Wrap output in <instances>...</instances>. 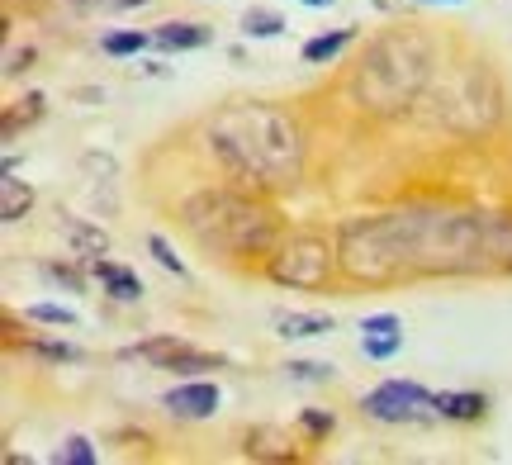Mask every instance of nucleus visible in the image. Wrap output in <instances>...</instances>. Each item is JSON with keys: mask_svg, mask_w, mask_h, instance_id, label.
Segmentation results:
<instances>
[{"mask_svg": "<svg viewBox=\"0 0 512 465\" xmlns=\"http://www.w3.org/2000/svg\"><path fill=\"white\" fill-rule=\"evenodd\" d=\"M204 143L214 152V162L228 171V181L252 195L290 190L304 176L299 124L266 100H238V105H223L219 114H209Z\"/></svg>", "mask_w": 512, "mask_h": 465, "instance_id": "1", "label": "nucleus"}, {"mask_svg": "<svg viewBox=\"0 0 512 465\" xmlns=\"http://www.w3.org/2000/svg\"><path fill=\"white\" fill-rule=\"evenodd\" d=\"M437 72V48L418 29H384L366 43V53L351 76L356 105L375 119H394L408 105H418V95L432 86Z\"/></svg>", "mask_w": 512, "mask_h": 465, "instance_id": "2", "label": "nucleus"}, {"mask_svg": "<svg viewBox=\"0 0 512 465\" xmlns=\"http://www.w3.org/2000/svg\"><path fill=\"white\" fill-rule=\"evenodd\" d=\"M181 228L200 242L204 252H219V257H271L285 228L261 195L238 186L223 190H200L181 205Z\"/></svg>", "mask_w": 512, "mask_h": 465, "instance_id": "3", "label": "nucleus"}, {"mask_svg": "<svg viewBox=\"0 0 512 465\" xmlns=\"http://www.w3.org/2000/svg\"><path fill=\"white\" fill-rule=\"evenodd\" d=\"M337 261L356 285H394L418 276L413 266V209L361 214L337 228Z\"/></svg>", "mask_w": 512, "mask_h": 465, "instance_id": "4", "label": "nucleus"}, {"mask_svg": "<svg viewBox=\"0 0 512 465\" xmlns=\"http://www.w3.org/2000/svg\"><path fill=\"white\" fill-rule=\"evenodd\" d=\"M503 119V86L489 62H460L432 81V124L475 138Z\"/></svg>", "mask_w": 512, "mask_h": 465, "instance_id": "5", "label": "nucleus"}, {"mask_svg": "<svg viewBox=\"0 0 512 465\" xmlns=\"http://www.w3.org/2000/svg\"><path fill=\"white\" fill-rule=\"evenodd\" d=\"M337 247L323 233H290L280 238V247L271 252V280L275 285H290V290H323L337 276Z\"/></svg>", "mask_w": 512, "mask_h": 465, "instance_id": "6", "label": "nucleus"}, {"mask_svg": "<svg viewBox=\"0 0 512 465\" xmlns=\"http://www.w3.org/2000/svg\"><path fill=\"white\" fill-rule=\"evenodd\" d=\"M432 409V394L418 380H384L361 399V413L375 423H422Z\"/></svg>", "mask_w": 512, "mask_h": 465, "instance_id": "7", "label": "nucleus"}, {"mask_svg": "<svg viewBox=\"0 0 512 465\" xmlns=\"http://www.w3.org/2000/svg\"><path fill=\"white\" fill-rule=\"evenodd\" d=\"M119 361H138V366H157V371H219V356L190 347L185 337H147V342H133L119 352Z\"/></svg>", "mask_w": 512, "mask_h": 465, "instance_id": "8", "label": "nucleus"}, {"mask_svg": "<svg viewBox=\"0 0 512 465\" xmlns=\"http://www.w3.org/2000/svg\"><path fill=\"white\" fill-rule=\"evenodd\" d=\"M162 409L171 413V418H181V423L214 418V413H219V385H209V380H185V385L162 394Z\"/></svg>", "mask_w": 512, "mask_h": 465, "instance_id": "9", "label": "nucleus"}, {"mask_svg": "<svg viewBox=\"0 0 512 465\" xmlns=\"http://www.w3.org/2000/svg\"><path fill=\"white\" fill-rule=\"evenodd\" d=\"M57 233L67 238L76 261H95V257L110 252V238H105L100 224H86V219H72V214H57Z\"/></svg>", "mask_w": 512, "mask_h": 465, "instance_id": "10", "label": "nucleus"}, {"mask_svg": "<svg viewBox=\"0 0 512 465\" xmlns=\"http://www.w3.org/2000/svg\"><path fill=\"white\" fill-rule=\"evenodd\" d=\"M86 266H91V276L105 285L110 299H119V304H138V299H143L138 271H128V266H119V261H110V257H95V261H86Z\"/></svg>", "mask_w": 512, "mask_h": 465, "instance_id": "11", "label": "nucleus"}, {"mask_svg": "<svg viewBox=\"0 0 512 465\" xmlns=\"http://www.w3.org/2000/svg\"><path fill=\"white\" fill-rule=\"evenodd\" d=\"M152 38H157V48H166V53H190V48H204V43L214 38V29H209V24H185V19H171V24H157Z\"/></svg>", "mask_w": 512, "mask_h": 465, "instance_id": "12", "label": "nucleus"}, {"mask_svg": "<svg viewBox=\"0 0 512 465\" xmlns=\"http://www.w3.org/2000/svg\"><path fill=\"white\" fill-rule=\"evenodd\" d=\"M484 409H489V399H484V394H451V390L432 394V413L451 418V423H479Z\"/></svg>", "mask_w": 512, "mask_h": 465, "instance_id": "13", "label": "nucleus"}, {"mask_svg": "<svg viewBox=\"0 0 512 465\" xmlns=\"http://www.w3.org/2000/svg\"><path fill=\"white\" fill-rule=\"evenodd\" d=\"M484 247H489V266L512 271V219L508 214H484Z\"/></svg>", "mask_w": 512, "mask_h": 465, "instance_id": "14", "label": "nucleus"}, {"mask_svg": "<svg viewBox=\"0 0 512 465\" xmlns=\"http://www.w3.org/2000/svg\"><path fill=\"white\" fill-rule=\"evenodd\" d=\"M275 333L285 337V342L323 337V333H332V314H299V309H290V314H275Z\"/></svg>", "mask_w": 512, "mask_h": 465, "instance_id": "15", "label": "nucleus"}, {"mask_svg": "<svg viewBox=\"0 0 512 465\" xmlns=\"http://www.w3.org/2000/svg\"><path fill=\"white\" fill-rule=\"evenodd\" d=\"M242 451H247V456H256V461H294L290 437H285V432H275V428H252Z\"/></svg>", "mask_w": 512, "mask_h": 465, "instance_id": "16", "label": "nucleus"}, {"mask_svg": "<svg viewBox=\"0 0 512 465\" xmlns=\"http://www.w3.org/2000/svg\"><path fill=\"white\" fill-rule=\"evenodd\" d=\"M29 209H34V186H24V181H15V171H5V181H0V219L19 224Z\"/></svg>", "mask_w": 512, "mask_h": 465, "instance_id": "17", "label": "nucleus"}, {"mask_svg": "<svg viewBox=\"0 0 512 465\" xmlns=\"http://www.w3.org/2000/svg\"><path fill=\"white\" fill-rule=\"evenodd\" d=\"M351 38H356V29H332V34L309 38V43H304V62H309V67H323V62H332L342 48H351Z\"/></svg>", "mask_w": 512, "mask_h": 465, "instance_id": "18", "label": "nucleus"}, {"mask_svg": "<svg viewBox=\"0 0 512 465\" xmlns=\"http://www.w3.org/2000/svg\"><path fill=\"white\" fill-rule=\"evenodd\" d=\"M43 119V95H24V100H15V105H5V143H15L19 129H29V124H38Z\"/></svg>", "mask_w": 512, "mask_h": 465, "instance_id": "19", "label": "nucleus"}, {"mask_svg": "<svg viewBox=\"0 0 512 465\" xmlns=\"http://www.w3.org/2000/svg\"><path fill=\"white\" fill-rule=\"evenodd\" d=\"M147 43H157V38L143 34V29H119V34L100 38V53H105V57H138Z\"/></svg>", "mask_w": 512, "mask_h": 465, "instance_id": "20", "label": "nucleus"}, {"mask_svg": "<svg viewBox=\"0 0 512 465\" xmlns=\"http://www.w3.org/2000/svg\"><path fill=\"white\" fill-rule=\"evenodd\" d=\"M285 29V19L275 15V10H266V5H252L247 15H242V34L247 38H275Z\"/></svg>", "mask_w": 512, "mask_h": 465, "instance_id": "21", "label": "nucleus"}, {"mask_svg": "<svg viewBox=\"0 0 512 465\" xmlns=\"http://www.w3.org/2000/svg\"><path fill=\"white\" fill-rule=\"evenodd\" d=\"M53 461L57 465H95L100 461V451H95L86 437H67V442L53 451Z\"/></svg>", "mask_w": 512, "mask_h": 465, "instance_id": "22", "label": "nucleus"}, {"mask_svg": "<svg viewBox=\"0 0 512 465\" xmlns=\"http://www.w3.org/2000/svg\"><path fill=\"white\" fill-rule=\"evenodd\" d=\"M24 318H29V323H48V328H76V314L62 309V304H29Z\"/></svg>", "mask_w": 512, "mask_h": 465, "instance_id": "23", "label": "nucleus"}, {"mask_svg": "<svg viewBox=\"0 0 512 465\" xmlns=\"http://www.w3.org/2000/svg\"><path fill=\"white\" fill-rule=\"evenodd\" d=\"M399 347H403V333H366V337H361V352H366V361H389Z\"/></svg>", "mask_w": 512, "mask_h": 465, "instance_id": "24", "label": "nucleus"}, {"mask_svg": "<svg viewBox=\"0 0 512 465\" xmlns=\"http://www.w3.org/2000/svg\"><path fill=\"white\" fill-rule=\"evenodd\" d=\"M285 375H290V380H299V385H328L332 366H328V361H290V366H285Z\"/></svg>", "mask_w": 512, "mask_h": 465, "instance_id": "25", "label": "nucleus"}, {"mask_svg": "<svg viewBox=\"0 0 512 465\" xmlns=\"http://www.w3.org/2000/svg\"><path fill=\"white\" fill-rule=\"evenodd\" d=\"M43 280H53V285H67L72 295H81V290H86L81 271H76V266H67V261H43Z\"/></svg>", "mask_w": 512, "mask_h": 465, "instance_id": "26", "label": "nucleus"}, {"mask_svg": "<svg viewBox=\"0 0 512 465\" xmlns=\"http://www.w3.org/2000/svg\"><path fill=\"white\" fill-rule=\"evenodd\" d=\"M147 252L157 257V266H162V271H171V276H185V261L171 252V242H166L162 233H152V238H147Z\"/></svg>", "mask_w": 512, "mask_h": 465, "instance_id": "27", "label": "nucleus"}, {"mask_svg": "<svg viewBox=\"0 0 512 465\" xmlns=\"http://www.w3.org/2000/svg\"><path fill=\"white\" fill-rule=\"evenodd\" d=\"M29 352H38L43 361H81V347H72V342H29Z\"/></svg>", "mask_w": 512, "mask_h": 465, "instance_id": "28", "label": "nucleus"}, {"mask_svg": "<svg viewBox=\"0 0 512 465\" xmlns=\"http://www.w3.org/2000/svg\"><path fill=\"white\" fill-rule=\"evenodd\" d=\"M299 423H304V432H309V437H332V428H337V418H332V413H323V409H304V418H299Z\"/></svg>", "mask_w": 512, "mask_h": 465, "instance_id": "29", "label": "nucleus"}, {"mask_svg": "<svg viewBox=\"0 0 512 465\" xmlns=\"http://www.w3.org/2000/svg\"><path fill=\"white\" fill-rule=\"evenodd\" d=\"M72 5H81V10H105V15H114V10H138V5H147V0H72Z\"/></svg>", "mask_w": 512, "mask_h": 465, "instance_id": "30", "label": "nucleus"}, {"mask_svg": "<svg viewBox=\"0 0 512 465\" xmlns=\"http://www.w3.org/2000/svg\"><path fill=\"white\" fill-rule=\"evenodd\" d=\"M361 333H403V323H399V314H370L361 323Z\"/></svg>", "mask_w": 512, "mask_h": 465, "instance_id": "31", "label": "nucleus"}, {"mask_svg": "<svg viewBox=\"0 0 512 465\" xmlns=\"http://www.w3.org/2000/svg\"><path fill=\"white\" fill-rule=\"evenodd\" d=\"M299 5H309V10H328L332 0H299Z\"/></svg>", "mask_w": 512, "mask_h": 465, "instance_id": "32", "label": "nucleus"}, {"mask_svg": "<svg viewBox=\"0 0 512 465\" xmlns=\"http://www.w3.org/2000/svg\"><path fill=\"white\" fill-rule=\"evenodd\" d=\"M422 5H465V0H422Z\"/></svg>", "mask_w": 512, "mask_h": 465, "instance_id": "33", "label": "nucleus"}]
</instances>
